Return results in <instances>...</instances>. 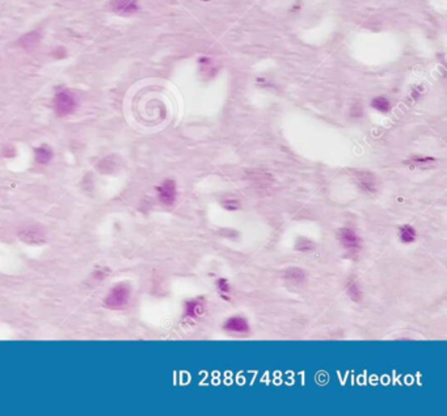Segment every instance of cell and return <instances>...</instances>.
<instances>
[{"label":"cell","mask_w":447,"mask_h":416,"mask_svg":"<svg viewBox=\"0 0 447 416\" xmlns=\"http://www.w3.org/2000/svg\"><path fill=\"white\" fill-rule=\"evenodd\" d=\"M132 298V288L126 282H120L110 289L106 294L104 305L110 310H124L129 306Z\"/></svg>","instance_id":"6da1fadb"},{"label":"cell","mask_w":447,"mask_h":416,"mask_svg":"<svg viewBox=\"0 0 447 416\" xmlns=\"http://www.w3.org/2000/svg\"><path fill=\"white\" fill-rule=\"evenodd\" d=\"M337 239L342 248L350 255H358L363 247V240L358 233L352 227H342L337 231Z\"/></svg>","instance_id":"7a4b0ae2"},{"label":"cell","mask_w":447,"mask_h":416,"mask_svg":"<svg viewBox=\"0 0 447 416\" xmlns=\"http://www.w3.org/2000/svg\"><path fill=\"white\" fill-rule=\"evenodd\" d=\"M76 106H78V100L71 91L62 90L56 92L55 98H54V109L58 116L66 117L71 114L76 109Z\"/></svg>","instance_id":"3957f363"},{"label":"cell","mask_w":447,"mask_h":416,"mask_svg":"<svg viewBox=\"0 0 447 416\" xmlns=\"http://www.w3.org/2000/svg\"><path fill=\"white\" fill-rule=\"evenodd\" d=\"M156 192H158V199L159 201L166 205V207H171L173 204L176 203L177 199V184L176 181L172 180V179H166L163 181L158 188H156Z\"/></svg>","instance_id":"277c9868"},{"label":"cell","mask_w":447,"mask_h":416,"mask_svg":"<svg viewBox=\"0 0 447 416\" xmlns=\"http://www.w3.org/2000/svg\"><path fill=\"white\" fill-rule=\"evenodd\" d=\"M223 330L232 335H248L251 326H249V322L244 316L233 315V316L225 319L224 323H223Z\"/></svg>","instance_id":"5b68a950"},{"label":"cell","mask_w":447,"mask_h":416,"mask_svg":"<svg viewBox=\"0 0 447 416\" xmlns=\"http://www.w3.org/2000/svg\"><path fill=\"white\" fill-rule=\"evenodd\" d=\"M206 312V301L203 297L188 300L184 305V318L196 320Z\"/></svg>","instance_id":"8992f818"},{"label":"cell","mask_w":447,"mask_h":416,"mask_svg":"<svg viewBox=\"0 0 447 416\" xmlns=\"http://www.w3.org/2000/svg\"><path fill=\"white\" fill-rule=\"evenodd\" d=\"M354 179L357 184L367 193H375L378 191V179L374 173L368 172V171H354Z\"/></svg>","instance_id":"52a82bcc"},{"label":"cell","mask_w":447,"mask_h":416,"mask_svg":"<svg viewBox=\"0 0 447 416\" xmlns=\"http://www.w3.org/2000/svg\"><path fill=\"white\" fill-rule=\"evenodd\" d=\"M109 7L114 13L121 16L134 15L139 9V4L136 0H112Z\"/></svg>","instance_id":"ba28073f"},{"label":"cell","mask_w":447,"mask_h":416,"mask_svg":"<svg viewBox=\"0 0 447 416\" xmlns=\"http://www.w3.org/2000/svg\"><path fill=\"white\" fill-rule=\"evenodd\" d=\"M282 277L286 282L294 284V285H302L307 281V273L298 266H291V268L283 270Z\"/></svg>","instance_id":"9c48e42d"},{"label":"cell","mask_w":447,"mask_h":416,"mask_svg":"<svg viewBox=\"0 0 447 416\" xmlns=\"http://www.w3.org/2000/svg\"><path fill=\"white\" fill-rule=\"evenodd\" d=\"M20 238L28 244H41L44 242V231L36 226H29L20 231Z\"/></svg>","instance_id":"30bf717a"},{"label":"cell","mask_w":447,"mask_h":416,"mask_svg":"<svg viewBox=\"0 0 447 416\" xmlns=\"http://www.w3.org/2000/svg\"><path fill=\"white\" fill-rule=\"evenodd\" d=\"M345 292L349 296V298L354 302H359L363 298V290H362L359 282L357 278L349 277L345 282Z\"/></svg>","instance_id":"8fae6325"},{"label":"cell","mask_w":447,"mask_h":416,"mask_svg":"<svg viewBox=\"0 0 447 416\" xmlns=\"http://www.w3.org/2000/svg\"><path fill=\"white\" fill-rule=\"evenodd\" d=\"M41 41V32L40 30H33L29 33L24 34L23 37L19 40V45L24 49H32L40 44Z\"/></svg>","instance_id":"7c38bea8"},{"label":"cell","mask_w":447,"mask_h":416,"mask_svg":"<svg viewBox=\"0 0 447 416\" xmlns=\"http://www.w3.org/2000/svg\"><path fill=\"white\" fill-rule=\"evenodd\" d=\"M399 239L404 244H412L417 239V231L413 226L402 225L399 229Z\"/></svg>","instance_id":"4fadbf2b"},{"label":"cell","mask_w":447,"mask_h":416,"mask_svg":"<svg viewBox=\"0 0 447 416\" xmlns=\"http://www.w3.org/2000/svg\"><path fill=\"white\" fill-rule=\"evenodd\" d=\"M54 156L53 150L50 149L49 146H40L34 150V157H36V161L38 164H47L49 161H51Z\"/></svg>","instance_id":"5bb4252c"},{"label":"cell","mask_w":447,"mask_h":416,"mask_svg":"<svg viewBox=\"0 0 447 416\" xmlns=\"http://www.w3.org/2000/svg\"><path fill=\"white\" fill-rule=\"evenodd\" d=\"M215 288L218 290L219 296L222 297L224 301L231 300V284L227 278L219 277L215 282Z\"/></svg>","instance_id":"9a60e30c"},{"label":"cell","mask_w":447,"mask_h":416,"mask_svg":"<svg viewBox=\"0 0 447 416\" xmlns=\"http://www.w3.org/2000/svg\"><path fill=\"white\" fill-rule=\"evenodd\" d=\"M371 106L374 109H376L378 112L387 113L391 110V103L388 99H386L384 96H376V98L372 99Z\"/></svg>","instance_id":"2e32d148"},{"label":"cell","mask_w":447,"mask_h":416,"mask_svg":"<svg viewBox=\"0 0 447 416\" xmlns=\"http://www.w3.org/2000/svg\"><path fill=\"white\" fill-rule=\"evenodd\" d=\"M315 248V243L312 242V240L307 239V238H301V239H298V242L295 243V250L297 251H301V252H311L312 250Z\"/></svg>","instance_id":"e0dca14e"},{"label":"cell","mask_w":447,"mask_h":416,"mask_svg":"<svg viewBox=\"0 0 447 416\" xmlns=\"http://www.w3.org/2000/svg\"><path fill=\"white\" fill-rule=\"evenodd\" d=\"M436 159L432 156H413L410 157L409 160L406 161L408 164H412V165H416V167H422V165H428V164H432L434 163Z\"/></svg>","instance_id":"ac0fdd59"},{"label":"cell","mask_w":447,"mask_h":416,"mask_svg":"<svg viewBox=\"0 0 447 416\" xmlns=\"http://www.w3.org/2000/svg\"><path fill=\"white\" fill-rule=\"evenodd\" d=\"M222 205L225 210L228 211H235V210L240 209V201L236 199H227L223 200Z\"/></svg>","instance_id":"d6986e66"},{"label":"cell","mask_w":447,"mask_h":416,"mask_svg":"<svg viewBox=\"0 0 447 416\" xmlns=\"http://www.w3.org/2000/svg\"><path fill=\"white\" fill-rule=\"evenodd\" d=\"M105 277H108L106 270H98V272H96V274H94V278H97V280H104Z\"/></svg>","instance_id":"ffe728a7"}]
</instances>
